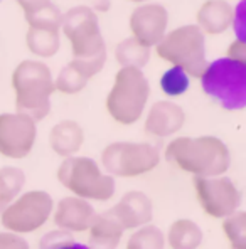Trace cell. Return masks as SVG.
I'll return each mask as SVG.
<instances>
[{
    "label": "cell",
    "instance_id": "8fae6325",
    "mask_svg": "<svg viewBox=\"0 0 246 249\" xmlns=\"http://www.w3.org/2000/svg\"><path fill=\"white\" fill-rule=\"evenodd\" d=\"M29 31L25 42L32 54L39 57H53L59 51V29L62 14L54 3H47L36 12L25 14Z\"/></svg>",
    "mask_w": 246,
    "mask_h": 249
},
{
    "label": "cell",
    "instance_id": "83f0119b",
    "mask_svg": "<svg viewBox=\"0 0 246 249\" xmlns=\"http://www.w3.org/2000/svg\"><path fill=\"white\" fill-rule=\"evenodd\" d=\"M0 249H29V243L20 234L3 231L0 232Z\"/></svg>",
    "mask_w": 246,
    "mask_h": 249
},
{
    "label": "cell",
    "instance_id": "7402d4cb",
    "mask_svg": "<svg viewBox=\"0 0 246 249\" xmlns=\"http://www.w3.org/2000/svg\"><path fill=\"white\" fill-rule=\"evenodd\" d=\"M25 184V174L17 167L0 168V214L12 200L19 197Z\"/></svg>",
    "mask_w": 246,
    "mask_h": 249
},
{
    "label": "cell",
    "instance_id": "9c48e42d",
    "mask_svg": "<svg viewBox=\"0 0 246 249\" xmlns=\"http://www.w3.org/2000/svg\"><path fill=\"white\" fill-rule=\"evenodd\" d=\"M54 211V200L44 190H29L9 204L0 214V222L16 234H31L41 229Z\"/></svg>",
    "mask_w": 246,
    "mask_h": 249
},
{
    "label": "cell",
    "instance_id": "d4e9b609",
    "mask_svg": "<svg viewBox=\"0 0 246 249\" xmlns=\"http://www.w3.org/2000/svg\"><path fill=\"white\" fill-rule=\"evenodd\" d=\"M88 84V78H84L81 72L71 64L64 66L54 81V89L61 91L62 94H76L83 91Z\"/></svg>",
    "mask_w": 246,
    "mask_h": 249
},
{
    "label": "cell",
    "instance_id": "52a82bcc",
    "mask_svg": "<svg viewBox=\"0 0 246 249\" xmlns=\"http://www.w3.org/2000/svg\"><path fill=\"white\" fill-rule=\"evenodd\" d=\"M157 54L192 78H201L208 68L206 39L197 25H182L164 36L157 44Z\"/></svg>",
    "mask_w": 246,
    "mask_h": 249
},
{
    "label": "cell",
    "instance_id": "8992f818",
    "mask_svg": "<svg viewBox=\"0 0 246 249\" xmlns=\"http://www.w3.org/2000/svg\"><path fill=\"white\" fill-rule=\"evenodd\" d=\"M203 91L227 111L243 109L246 105V62L221 57L208 64L201 76Z\"/></svg>",
    "mask_w": 246,
    "mask_h": 249
},
{
    "label": "cell",
    "instance_id": "277c9868",
    "mask_svg": "<svg viewBox=\"0 0 246 249\" xmlns=\"http://www.w3.org/2000/svg\"><path fill=\"white\" fill-rule=\"evenodd\" d=\"M57 180L75 197L106 202L115 196V178L90 157H69L57 168Z\"/></svg>",
    "mask_w": 246,
    "mask_h": 249
},
{
    "label": "cell",
    "instance_id": "2e32d148",
    "mask_svg": "<svg viewBox=\"0 0 246 249\" xmlns=\"http://www.w3.org/2000/svg\"><path fill=\"white\" fill-rule=\"evenodd\" d=\"M186 123V113L172 101H157L145 118V133L149 137H170Z\"/></svg>",
    "mask_w": 246,
    "mask_h": 249
},
{
    "label": "cell",
    "instance_id": "4dcf8cb0",
    "mask_svg": "<svg viewBox=\"0 0 246 249\" xmlns=\"http://www.w3.org/2000/svg\"><path fill=\"white\" fill-rule=\"evenodd\" d=\"M54 249H90V248H88L86 244H81V243H76V241H73V243H68V244H64V246L54 248Z\"/></svg>",
    "mask_w": 246,
    "mask_h": 249
},
{
    "label": "cell",
    "instance_id": "d6986e66",
    "mask_svg": "<svg viewBox=\"0 0 246 249\" xmlns=\"http://www.w3.org/2000/svg\"><path fill=\"white\" fill-rule=\"evenodd\" d=\"M84 143V131L73 120H62L54 124L49 133V145L56 155L62 159L75 157Z\"/></svg>",
    "mask_w": 246,
    "mask_h": 249
},
{
    "label": "cell",
    "instance_id": "9a60e30c",
    "mask_svg": "<svg viewBox=\"0 0 246 249\" xmlns=\"http://www.w3.org/2000/svg\"><path fill=\"white\" fill-rule=\"evenodd\" d=\"M96 212L93 206L79 197H64L53 211L54 224L66 232H84L90 228Z\"/></svg>",
    "mask_w": 246,
    "mask_h": 249
},
{
    "label": "cell",
    "instance_id": "ffe728a7",
    "mask_svg": "<svg viewBox=\"0 0 246 249\" xmlns=\"http://www.w3.org/2000/svg\"><path fill=\"white\" fill-rule=\"evenodd\" d=\"M203 231L190 219H177L172 222L167 232V243L170 249H197L203 244Z\"/></svg>",
    "mask_w": 246,
    "mask_h": 249
},
{
    "label": "cell",
    "instance_id": "4fadbf2b",
    "mask_svg": "<svg viewBox=\"0 0 246 249\" xmlns=\"http://www.w3.org/2000/svg\"><path fill=\"white\" fill-rule=\"evenodd\" d=\"M169 14L159 3H149L133 10L130 17V29L133 39L145 47L157 46L165 36Z\"/></svg>",
    "mask_w": 246,
    "mask_h": 249
},
{
    "label": "cell",
    "instance_id": "f1b7e54d",
    "mask_svg": "<svg viewBox=\"0 0 246 249\" xmlns=\"http://www.w3.org/2000/svg\"><path fill=\"white\" fill-rule=\"evenodd\" d=\"M227 57L233 61H238V62H246V46H245V41L241 39H236L233 44L229 46L227 49Z\"/></svg>",
    "mask_w": 246,
    "mask_h": 249
},
{
    "label": "cell",
    "instance_id": "e0dca14e",
    "mask_svg": "<svg viewBox=\"0 0 246 249\" xmlns=\"http://www.w3.org/2000/svg\"><path fill=\"white\" fill-rule=\"evenodd\" d=\"M234 20V9L226 0H208L197 12V27L206 34H223Z\"/></svg>",
    "mask_w": 246,
    "mask_h": 249
},
{
    "label": "cell",
    "instance_id": "f546056e",
    "mask_svg": "<svg viewBox=\"0 0 246 249\" xmlns=\"http://www.w3.org/2000/svg\"><path fill=\"white\" fill-rule=\"evenodd\" d=\"M17 3L24 9L25 14H31V12H36V10L42 9L47 3H51V0H17Z\"/></svg>",
    "mask_w": 246,
    "mask_h": 249
},
{
    "label": "cell",
    "instance_id": "7c38bea8",
    "mask_svg": "<svg viewBox=\"0 0 246 249\" xmlns=\"http://www.w3.org/2000/svg\"><path fill=\"white\" fill-rule=\"evenodd\" d=\"M38 126L32 118L22 113L0 115V155L5 159H25L32 152Z\"/></svg>",
    "mask_w": 246,
    "mask_h": 249
},
{
    "label": "cell",
    "instance_id": "7a4b0ae2",
    "mask_svg": "<svg viewBox=\"0 0 246 249\" xmlns=\"http://www.w3.org/2000/svg\"><path fill=\"white\" fill-rule=\"evenodd\" d=\"M170 165L194 177H219L231 167V153L218 137H179L165 146Z\"/></svg>",
    "mask_w": 246,
    "mask_h": 249
},
{
    "label": "cell",
    "instance_id": "cb8c5ba5",
    "mask_svg": "<svg viewBox=\"0 0 246 249\" xmlns=\"http://www.w3.org/2000/svg\"><path fill=\"white\" fill-rule=\"evenodd\" d=\"M223 231L231 244V249H246V214L234 212L223 221Z\"/></svg>",
    "mask_w": 246,
    "mask_h": 249
},
{
    "label": "cell",
    "instance_id": "603a6c76",
    "mask_svg": "<svg viewBox=\"0 0 246 249\" xmlns=\"http://www.w3.org/2000/svg\"><path fill=\"white\" fill-rule=\"evenodd\" d=\"M165 236L162 229L153 224L142 226L130 236L127 243V249H164Z\"/></svg>",
    "mask_w": 246,
    "mask_h": 249
},
{
    "label": "cell",
    "instance_id": "484cf974",
    "mask_svg": "<svg viewBox=\"0 0 246 249\" xmlns=\"http://www.w3.org/2000/svg\"><path fill=\"white\" fill-rule=\"evenodd\" d=\"M160 88L167 96H181L189 88V76L181 68H170L160 78Z\"/></svg>",
    "mask_w": 246,
    "mask_h": 249
},
{
    "label": "cell",
    "instance_id": "5bb4252c",
    "mask_svg": "<svg viewBox=\"0 0 246 249\" xmlns=\"http://www.w3.org/2000/svg\"><path fill=\"white\" fill-rule=\"evenodd\" d=\"M108 212L116 219L123 231H132L152 222L153 204L147 194L132 190L125 194Z\"/></svg>",
    "mask_w": 246,
    "mask_h": 249
},
{
    "label": "cell",
    "instance_id": "44dd1931",
    "mask_svg": "<svg viewBox=\"0 0 246 249\" xmlns=\"http://www.w3.org/2000/svg\"><path fill=\"white\" fill-rule=\"evenodd\" d=\"M115 57L122 68L142 69L150 59V47H145L133 37H128L116 46Z\"/></svg>",
    "mask_w": 246,
    "mask_h": 249
},
{
    "label": "cell",
    "instance_id": "ac0fdd59",
    "mask_svg": "<svg viewBox=\"0 0 246 249\" xmlns=\"http://www.w3.org/2000/svg\"><path fill=\"white\" fill-rule=\"evenodd\" d=\"M123 228L108 211L96 214L88 228L90 249H116L122 241Z\"/></svg>",
    "mask_w": 246,
    "mask_h": 249
},
{
    "label": "cell",
    "instance_id": "ba28073f",
    "mask_svg": "<svg viewBox=\"0 0 246 249\" xmlns=\"http://www.w3.org/2000/svg\"><path fill=\"white\" fill-rule=\"evenodd\" d=\"M101 163L112 177L135 178L159 167L160 152L150 143L115 142L103 150Z\"/></svg>",
    "mask_w": 246,
    "mask_h": 249
},
{
    "label": "cell",
    "instance_id": "5b68a950",
    "mask_svg": "<svg viewBox=\"0 0 246 249\" xmlns=\"http://www.w3.org/2000/svg\"><path fill=\"white\" fill-rule=\"evenodd\" d=\"M150 86L142 69L122 68L106 96V111L120 124H133L144 115Z\"/></svg>",
    "mask_w": 246,
    "mask_h": 249
},
{
    "label": "cell",
    "instance_id": "3957f363",
    "mask_svg": "<svg viewBox=\"0 0 246 249\" xmlns=\"http://www.w3.org/2000/svg\"><path fill=\"white\" fill-rule=\"evenodd\" d=\"M17 113L27 115L34 122L44 120L51 111V94L54 81L51 69L41 61H22L12 72Z\"/></svg>",
    "mask_w": 246,
    "mask_h": 249
},
{
    "label": "cell",
    "instance_id": "4316f807",
    "mask_svg": "<svg viewBox=\"0 0 246 249\" xmlns=\"http://www.w3.org/2000/svg\"><path fill=\"white\" fill-rule=\"evenodd\" d=\"M73 236L71 232H66V231H53L49 232L47 236H44L41 239V249H54V248H59V246H64L68 243H73Z\"/></svg>",
    "mask_w": 246,
    "mask_h": 249
},
{
    "label": "cell",
    "instance_id": "30bf717a",
    "mask_svg": "<svg viewBox=\"0 0 246 249\" xmlns=\"http://www.w3.org/2000/svg\"><path fill=\"white\" fill-rule=\"evenodd\" d=\"M201 209L212 219H226L241 206V190L229 177H194Z\"/></svg>",
    "mask_w": 246,
    "mask_h": 249
},
{
    "label": "cell",
    "instance_id": "6da1fadb",
    "mask_svg": "<svg viewBox=\"0 0 246 249\" xmlns=\"http://www.w3.org/2000/svg\"><path fill=\"white\" fill-rule=\"evenodd\" d=\"M61 27L71 44L73 61L69 64L88 79L98 74L105 66L106 47L96 14L88 7H75L62 16Z\"/></svg>",
    "mask_w": 246,
    "mask_h": 249
},
{
    "label": "cell",
    "instance_id": "1f68e13d",
    "mask_svg": "<svg viewBox=\"0 0 246 249\" xmlns=\"http://www.w3.org/2000/svg\"><path fill=\"white\" fill-rule=\"evenodd\" d=\"M132 2H144V0H132Z\"/></svg>",
    "mask_w": 246,
    "mask_h": 249
}]
</instances>
